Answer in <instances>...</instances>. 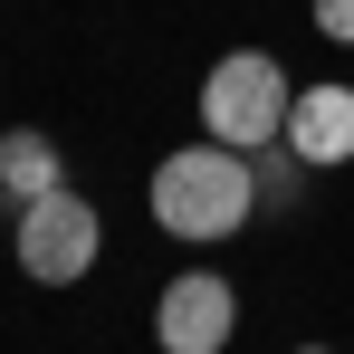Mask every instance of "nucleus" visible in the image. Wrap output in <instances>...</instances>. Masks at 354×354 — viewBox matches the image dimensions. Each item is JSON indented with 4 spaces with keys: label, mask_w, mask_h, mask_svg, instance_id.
Masks as SVG:
<instances>
[{
    "label": "nucleus",
    "mask_w": 354,
    "mask_h": 354,
    "mask_svg": "<svg viewBox=\"0 0 354 354\" xmlns=\"http://www.w3.org/2000/svg\"><path fill=\"white\" fill-rule=\"evenodd\" d=\"M316 29H326L335 48H354V0H316Z\"/></svg>",
    "instance_id": "8"
},
{
    "label": "nucleus",
    "mask_w": 354,
    "mask_h": 354,
    "mask_svg": "<svg viewBox=\"0 0 354 354\" xmlns=\"http://www.w3.org/2000/svg\"><path fill=\"white\" fill-rule=\"evenodd\" d=\"M288 144L306 173H335V163H354V86H297V106H288Z\"/></svg>",
    "instance_id": "5"
},
{
    "label": "nucleus",
    "mask_w": 354,
    "mask_h": 354,
    "mask_svg": "<svg viewBox=\"0 0 354 354\" xmlns=\"http://www.w3.org/2000/svg\"><path fill=\"white\" fill-rule=\"evenodd\" d=\"M249 173H259V211H268V221H288L297 192H306V163H297L288 144H259V153H249Z\"/></svg>",
    "instance_id": "7"
},
{
    "label": "nucleus",
    "mask_w": 354,
    "mask_h": 354,
    "mask_svg": "<svg viewBox=\"0 0 354 354\" xmlns=\"http://www.w3.org/2000/svg\"><path fill=\"white\" fill-rule=\"evenodd\" d=\"M153 230L173 239H230L249 230V211H259V173H249V153H230V144H182V153H163L153 163Z\"/></svg>",
    "instance_id": "1"
},
{
    "label": "nucleus",
    "mask_w": 354,
    "mask_h": 354,
    "mask_svg": "<svg viewBox=\"0 0 354 354\" xmlns=\"http://www.w3.org/2000/svg\"><path fill=\"white\" fill-rule=\"evenodd\" d=\"M0 192H10V201L67 192V153L39 134V124H10V134H0Z\"/></svg>",
    "instance_id": "6"
},
{
    "label": "nucleus",
    "mask_w": 354,
    "mask_h": 354,
    "mask_svg": "<svg viewBox=\"0 0 354 354\" xmlns=\"http://www.w3.org/2000/svg\"><path fill=\"white\" fill-rule=\"evenodd\" d=\"M239 335V297L221 268H182L173 288L153 297V345L163 354H221Z\"/></svg>",
    "instance_id": "4"
},
{
    "label": "nucleus",
    "mask_w": 354,
    "mask_h": 354,
    "mask_svg": "<svg viewBox=\"0 0 354 354\" xmlns=\"http://www.w3.org/2000/svg\"><path fill=\"white\" fill-rule=\"evenodd\" d=\"M297 354H326V345H297Z\"/></svg>",
    "instance_id": "9"
},
{
    "label": "nucleus",
    "mask_w": 354,
    "mask_h": 354,
    "mask_svg": "<svg viewBox=\"0 0 354 354\" xmlns=\"http://www.w3.org/2000/svg\"><path fill=\"white\" fill-rule=\"evenodd\" d=\"M19 268L39 278V288H77L86 268H96V249H106V221H96V201L86 192H39V201H19Z\"/></svg>",
    "instance_id": "3"
},
{
    "label": "nucleus",
    "mask_w": 354,
    "mask_h": 354,
    "mask_svg": "<svg viewBox=\"0 0 354 354\" xmlns=\"http://www.w3.org/2000/svg\"><path fill=\"white\" fill-rule=\"evenodd\" d=\"M288 67L268 58V48H230V58H211V77H201V134L211 144H230V153H259V144H278L288 134Z\"/></svg>",
    "instance_id": "2"
}]
</instances>
